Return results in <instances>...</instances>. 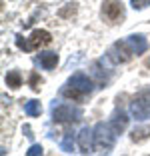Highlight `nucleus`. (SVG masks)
<instances>
[{"instance_id":"dca6fc26","label":"nucleus","mask_w":150,"mask_h":156,"mask_svg":"<svg viewBox=\"0 0 150 156\" xmlns=\"http://www.w3.org/2000/svg\"><path fill=\"white\" fill-rule=\"evenodd\" d=\"M130 4H132V8H136V10H144L146 6H150V0H132Z\"/></svg>"},{"instance_id":"6ab92c4d","label":"nucleus","mask_w":150,"mask_h":156,"mask_svg":"<svg viewBox=\"0 0 150 156\" xmlns=\"http://www.w3.org/2000/svg\"><path fill=\"white\" fill-rule=\"evenodd\" d=\"M76 4H68V8L66 10H60V16H68V14H74L76 12V8H74Z\"/></svg>"},{"instance_id":"ddd939ff","label":"nucleus","mask_w":150,"mask_h":156,"mask_svg":"<svg viewBox=\"0 0 150 156\" xmlns=\"http://www.w3.org/2000/svg\"><path fill=\"white\" fill-rule=\"evenodd\" d=\"M6 84H8L10 88H14V90L22 84V76H20L18 70H10V72L6 74Z\"/></svg>"},{"instance_id":"39448f33","label":"nucleus","mask_w":150,"mask_h":156,"mask_svg":"<svg viewBox=\"0 0 150 156\" xmlns=\"http://www.w3.org/2000/svg\"><path fill=\"white\" fill-rule=\"evenodd\" d=\"M80 116H82L80 108H76L72 104H60L52 108V120L54 122H76V120H80Z\"/></svg>"},{"instance_id":"f03ea898","label":"nucleus","mask_w":150,"mask_h":156,"mask_svg":"<svg viewBox=\"0 0 150 156\" xmlns=\"http://www.w3.org/2000/svg\"><path fill=\"white\" fill-rule=\"evenodd\" d=\"M116 140V132L110 122H98L94 126V148L98 152H110Z\"/></svg>"},{"instance_id":"0eeeda50","label":"nucleus","mask_w":150,"mask_h":156,"mask_svg":"<svg viewBox=\"0 0 150 156\" xmlns=\"http://www.w3.org/2000/svg\"><path fill=\"white\" fill-rule=\"evenodd\" d=\"M132 54H134V52L130 50V46L126 44V40H122V42H114L108 48V54L106 56L112 60L114 64H122V62H128V60L132 58Z\"/></svg>"},{"instance_id":"423d86ee","label":"nucleus","mask_w":150,"mask_h":156,"mask_svg":"<svg viewBox=\"0 0 150 156\" xmlns=\"http://www.w3.org/2000/svg\"><path fill=\"white\" fill-rule=\"evenodd\" d=\"M102 18L110 24H116L124 18V4L120 0H104L102 4Z\"/></svg>"},{"instance_id":"4468645a","label":"nucleus","mask_w":150,"mask_h":156,"mask_svg":"<svg viewBox=\"0 0 150 156\" xmlns=\"http://www.w3.org/2000/svg\"><path fill=\"white\" fill-rule=\"evenodd\" d=\"M24 110H26L28 116H40L42 106H40V102H38V100H28L26 106H24Z\"/></svg>"},{"instance_id":"9b49d317","label":"nucleus","mask_w":150,"mask_h":156,"mask_svg":"<svg viewBox=\"0 0 150 156\" xmlns=\"http://www.w3.org/2000/svg\"><path fill=\"white\" fill-rule=\"evenodd\" d=\"M58 64V54L56 52H42L40 54V66L44 70H52Z\"/></svg>"},{"instance_id":"f8f14e48","label":"nucleus","mask_w":150,"mask_h":156,"mask_svg":"<svg viewBox=\"0 0 150 156\" xmlns=\"http://www.w3.org/2000/svg\"><path fill=\"white\" fill-rule=\"evenodd\" d=\"M148 136H150V124H146V126H138V128H134L132 134H130L132 142H144Z\"/></svg>"},{"instance_id":"a211bd4d","label":"nucleus","mask_w":150,"mask_h":156,"mask_svg":"<svg viewBox=\"0 0 150 156\" xmlns=\"http://www.w3.org/2000/svg\"><path fill=\"white\" fill-rule=\"evenodd\" d=\"M42 152H44V150H42V146H40V144H32V146L28 148V152H26V154H28V156H38V154H42Z\"/></svg>"},{"instance_id":"20e7f679","label":"nucleus","mask_w":150,"mask_h":156,"mask_svg":"<svg viewBox=\"0 0 150 156\" xmlns=\"http://www.w3.org/2000/svg\"><path fill=\"white\" fill-rule=\"evenodd\" d=\"M48 42H50V34L46 32V30H34L28 40H22V36H16L18 48H22V50H26V52L36 50V48H40V46L48 44Z\"/></svg>"},{"instance_id":"1a4fd4ad","label":"nucleus","mask_w":150,"mask_h":156,"mask_svg":"<svg viewBox=\"0 0 150 156\" xmlns=\"http://www.w3.org/2000/svg\"><path fill=\"white\" fill-rule=\"evenodd\" d=\"M126 44L130 46V50L134 52V54H142V52L148 48V42H146V38L142 36V34H132V36H128Z\"/></svg>"},{"instance_id":"f3484780","label":"nucleus","mask_w":150,"mask_h":156,"mask_svg":"<svg viewBox=\"0 0 150 156\" xmlns=\"http://www.w3.org/2000/svg\"><path fill=\"white\" fill-rule=\"evenodd\" d=\"M40 76H38L36 72H32L30 74V86H32V90H38V88H40Z\"/></svg>"},{"instance_id":"7ed1b4c3","label":"nucleus","mask_w":150,"mask_h":156,"mask_svg":"<svg viewBox=\"0 0 150 156\" xmlns=\"http://www.w3.org/2000/svg\"><path fill=\"white\" fill-rule=\"evenodd\" d=\"M130 114L136 120L150 118V90H142L130 104Z\"/></svg>"},{"instance_id":"6e6552de","label":"nucleus","mask_w":150,"mask_h":156,"mask_svg":"<svg viewBox=\"0 0 150 156\" xmlns=\"http://www.w3.org/2000/svg\"><path fill=\"white\" fill-rule=\"evenodd\" d=\"M78 146H80V152H84V154L92 152V148H94V130L84 126L78 132Z\"/></svg>"},{"instance_id":"9d476101","label":"nucleus","mask_w":150,"mask_h":156,"mask_svg":"<svg viewBox=\"0 0 150 156\" xmlns=\"http://www.w3.org/2000/svg\"><path fill=\"white\" fill-rule=\"evenodd\" d=\"M110 126L114 128V132H116V134H122V132H124V128L128 126V116L124 114L122 110L116 112V114H114V118L110 120Z\"/></svg>"},{"instance_id":"2eb2a0df","label":"nucleus","mask_w":150,"mask_h":156,"mask_svg":"<svg viewBox=\"0 0 150 156\" xmlns=\"http://www.w3.org/2000/svg\"><path fill=\"white\" fill-rule=\"evenodd\" d=\"M64 152H72V146H74V132H66L62 138V142H60Z\"/></svg>"},{"instance_id":"f257e3e1","label":"nucleus","mask_w":150,"mask_h":156,"mask_svg":"<svg viewBox=\"0 0 150 156\" xmlns=\"http://www.w3.org/2000/svg\"><path fill=\"white\" fill-rule=\"evenodd\" d=\"M92 88H94V84H92L90 78L84 72H76L68 78V82L60 90V94L66 96V98H72V100H82L86 94L92 92Z\"/></svg>"}]
</instances>
